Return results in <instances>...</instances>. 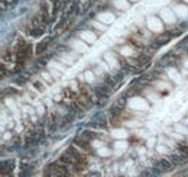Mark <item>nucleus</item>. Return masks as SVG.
Returning a JSON list of instances; mask_svg holds the SVG:
<instances>
[{
  "label": "nucleus",
  "instance_id": "10",
  "mask_svg": "<svg viewBox=\"0 0 188 177\" xmlns=\"http://www.w3.org/2000/svg\"><path fill=\"white\" fill-rule=\"evenodd\" d=\"M135 103H136V109H146V107H148V103H145V102L140 100V99L132 100V105H135Z\"/></svg>",
  "mask_w": 188,
  "mask_h": 177
},
{
  "label": "nucleus",
  "instance_id": "3",
  "mask_svg": "<svg viewBox=\"0 0 188 177\" xmlns=\"http://www.w3.org/2000/svg\"><path fill=\"white\" fill-rule=\"evenodd\" d=\"M148 26H149L152 31H155V32H161L164 29L162 28V23H161V20L158 18H149L148 19Z\"/></svg>",
  "mask_w": 188,
  "mask_h": 177
},
{
  "label": "nucleus",
  "instance_id": "8",
  "mask_svg": "<svg viewBox=\"0 0 188 177\" xmlns=\"http://www.w3.org/2000/svg\"><path fill=\"white\" fill-rule=\"evenodd\" d=\"M175 10H177V13H178L180 16H182L184 19L188 18V7H185V6H178Z\"/></svg>",
  "mask_w": 188,
  "mask_h": 177
},
{
  "label": "nucleus",
  "instance_id": "9",
  "mask_svg": "<svg viewBox=\"0 0 188 177\" xmlns=\"http://www.w3.org/2000/svg\"><path fill=\"white\" fill-rule=\"evenodd\" d=\"M99 19L103 20V22H113L114 20V16H113L112 13H101V15H99Z\"/></svg>",
  "mask_w": 188,
  "mask_h": 177
},
{
  "label": "nucleus",
  "instance_id": "22",
  "mask_svg": "<svg viewBox=\"0 0 188 177\" xmlns=\"http://www.w3.org/2000/svg\"><path fill=\"white\" fill-rule=\"evenodd\" d=\"M130 48H124V51H122V52H124V54H130V51H129Z\"/></svg>",
  "mask_w": 188,
  "mask_h": 177
},
{
  "label": "nucleus",
  "instance_id": "6",
  "mask_svg": "<svg viewBox=\"0 0 188 177\" xmlns=\"http://www.w3.org/2000/svg\"><path fill=\"white\" fill-rule=\"evenodd\" d=\"M81 38H82L85 42H88V44L96 42V35H94L93 32H90V31H84V32L81 34Z\"/></svg>",
  "mask_w": 188,
  "mask_h": 177
},
{
  "label": "nucleus",
  "instance_id": "1",
  "mask_svg": "<svg viewBox=\"0 0 188 177\" xmlns=\"http://www.w3.org/2000/svg\"><path fill=\"white\" fill-rule=\"evenodd\" d=\"M34 173H35V166L34 164H29V163H23L19 167L17 177H31Z\"/></svg>",
  "mask_w": 188,
  "mask_h": 177
},
{
  "label": "nucleus",
  "instance_id": "17",
  "mask_svg": "<svg viewBox=\"0 0 188 177\" xmlns=\"http://www.w3.org/2000/svg\"><path fill=\"white\" fill-rule=\"evenodd\" d=\"M175 129H177L178 132H181V133H188V129L185 128V126H182V125H177V126H175Z\"/></svg>",
  "mask_w": 188,
  "mask_h": 177
},
{
  "label": "nucleus",
  "instance_id": "23",
  "mask_svg": "<svg viewBox=\"0 0 188 177\" xmlns=\"http://www.w3.org/2000/svg\"><path fill=\"white\" fill-rule=\"evenodd\" d=\"M187 124H188V119H187Z\"/></svg>",
  "mask_w": 188,
  "mask_h": 177
},
{
  "label": "nucleus",
  "instance_id": "2",
  "mask_svg": "<svg viewBox=\"0 0 188 177\" xmlns=\"http://www.w3.org/2000/svg\"><path fill=\"white\" fill-rule=\"evenodd\" d=\"M15 170V161L13 160H3L1 161V176H10V173Z\"/></svg>",
  "mask_w": 188,
  "mask_h": 177
},
{
  "label": "nucleus",
  "instance_id": "19",
  "mask_svg": "<svg viewBox=\"0 0 188 177\" xmlns=\"http://www.w3.org/2000/svg\"><path fill=\"white\" fill-rule=\"evenodd\" d=\"M93 25H94V26H96L97 29H101V31H104V29H106V26H104L103 23H99V22H94Z\"/></svg>",
  "mask_w": 188,
  "mask_h": 177
},
{
  "label": "nucleus",
  "instance_id": "4",
  "mask_svg": "<svg viewBox=\"0 0 188 177\" xmlns=\"http://www.w3.org/2000/svg\"><path fill=\"white\" fill-rule=\"evenodd\" d=\"M169 161H171L174 166H180L181 163L185 161V155H184V154H172V155L169 157Z\"/></svg>",
  "mask_w": 188,
  "mask_h": 177
},
{
  "label": "nucleus",
  "instance_id": "5",
  "mask_svg": "<svg viewBox=\"0 0 188 177\" xmlns=\"http://www.w3.org/2000/svg\"><path fill=\"white\" fill-rule=\"evenodd\" d=\"M158 166H159V169L165 173V171H169V170H172V167H174V164L169 161V158L168 160H161L159 163H158Z\"/></svg>",
  "mask_w": 188,
  "mask_h": 177
},
{
  "label": "nucleus",
  "instance_id": "20",
  "mask_svg": "<svg viewBox=\"0 0 188 177\" xmlns=\"http://www.w3.org/2000/svg\"><path fill=\"white\" fill-rule=\"evenodd\" d=\"M85 79H87L88 81H93V80H94V76L91 74V71H87V73H85Z\"/></svg>",
  "mask_w": 188,
  "mask_h": 177
},
{
  "label": "nucleus",
  "instance_id": "16",
  "mask_svg": "<svg viewBox=\"0 0 188 177\" xmlns=\"http://www.w3.org/2000/svg\"><path fill=\"white\" fill-rule=\"evenodd\" d=\"M178 151L181 154H184V155H188V145H184V144L178 145Z\"/></svg>",
  "mask_w": 188,
  "mask_h": 177
},
{
  "label": "nucleus",
  "instance_id": "13",
  "mask_svg": "<svg viewBox=\"0 0 188 177\" xmlns=\"http://www.w3.org/2000/svg\"><path fill=\"white\" fill-rule=\"evenodd\" d=\"M48 44H49V39H45L43 42H41V44L38 45V49H36V52H38V54L43 52V51L46 49V46H48Z\"/></svg>",
  "mask_w": 188,
  "mask_h": 177
},
{
  "label": "nucleus",
  "instance_id": "12",
  "mask_svg": "<svg viewBox=\"0 0 188 177\" xmlns=\"http://www.w3.org/2000/svg\"><path fill=\"white\" fill-rule=\"evenodd\" d=\"M140 177H158V174L153 171V169L150 167V169H148V170H145L142 174H140Z\"/></svg>",
  "mask_w": 188,
  "mask_h": 177
},
{
  "label": "nucleus",
  "instance_id": "7",
  "mask_svg": "<svg viewBox=\"0 0 188 177\" xmlns=\"http://www.w3.org/2000/svg\"><path fill=\"white\" fill-rule=\"evenodd\" d=\"M161 15H162V18L166 20V22H169V23H172L174 20H175V16L172 15V12L171 10H168V9H164L162 12H161Z\"/></svg>",
  "mask_w": 188,
  "mask_h": 177
},
{
  "label": "nucleus",
  "instance_id": "11",
  "mask_svg": "<svg viewBox=\"0 0 188 177\" xmlns=\"http://www.w3.org/2000/svg\"><path fill=\"white\" fill-rule=\"evenodd\" d=\"M114 4L119 7V9H127L129 7V3L126 0H114Z\"/></svg>",
  "mask_w": 188,
  "mask_h": 177
},
{
  "label": "nucleus",
  "instance_id": "18",
  "mask_svg": "<svg viewBox=\"0 0 188 177\" xmlns=\"http://www.w3.org/2000/svg\"><path fill=\"white\" fill-rule=\"evenodd\" d=\"M114 136H126V132L124 131H122V129H117L116 132H113Z\"/></svg>",
  "mask_w": 188,
  "mask_h": 177
},
{
  "label": "nucleus",
  "instance_id": "15",
  "mask_svg": "<svg viewBox=\"0 0 188 177\" xmlns=\"http://www.w3.org/2000/svg\"><path fill=\"white\" fill-rule=\"evenodd\" d=\"M106 60H107V63L109 64H116V57H114V54H110V52H107L106 54Z\"/></svg>",
  "mask_w": 188,
  "mask_h": 177
},
{
  "label": "nucleus",
  "instance_id": "14",
  "mask_svg": "<svg viewBox=\"0 0 188 177\" xmlns=\"http://www.w3.org/2000/svg\"><path fill=\"white\" fill-rule=\"evenodd\" d=\"M74 48H75V49H78V51H81V52H84V51L87 49V45L82 44V42H80V41H75V42H74Z\"/></svg>",
  "mask_w": 188,
  "mask_h": 177
},
{
  "label": "nucleus",
  "instance_id": "21",
  "mask_svg": "<svg viewBox=\"0 0 188 177\" xmlns=\"http://www.w3.org/2000/svg\"><path fill=\"white\" fill-rule=\"evenodd\" d=\"M99 154H100V155H103V157H106V155H109V154H110V151L104 148V150H99Z\"/></svg>",
  "mask_w": 188,
  "mask_h": 177
}]
</instances>
